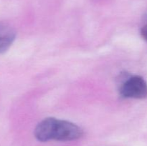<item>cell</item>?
Listing matches in <instances>:
<instances>
[{
    "instance_id": "4",
    "label": "cell",
    "mask_w": 147,
    "mask_h": 146,
    "mask_svg": "<svg viewBox=\"0 0 147 146\" xmlns=\"http://www.w3.org/2000/svg\"><path fill=\"white\" fill-rule=\"evenodd\" d=\"M141 35L143 37L144 40L147 42V24L144 26L141 29Z\"/></svg>"
},
{
    "instance_id": "1",
    "label": "cell",
    "mask_w": 147,
    "mask_h": 146,
    "mask_svg": "<svg viewBox=\"0 0 147 146\" xmlns=\"http://www.w3.org/2000/svg\"><path fill=\"white\" fill-rule=\"evenodd\" d=\"M34 134L36 138L41 142L72 141L80 139L83 136V131L71 122L47 117L36 126Z\"/></svg>"
},
{
    "instance_id": "3",
    "label": "cell",
    "mask_w": 147,
    "mask_h": 146,
    "mask_svg": "<svg viewBox=\"0 0 147 146\" xmlns=\"http://www.w3.org/2000/svg\"><path fill=\"white\" fill-rule=\"evenodd\" d=\"M16 37V32L12 27L0 23V54L9 50Z\"/></svg>"
},
{
    "instance_id": "2",
    "label": "cell",
    "mask_w": 147,
    "mask_h": 146,
    "mask_svg": "<svg viewBox=\"0 0 147 146\" xmlns=\"http://www.w3.org/2000/svg\"><path fill=\"white\" fill-rule=\"evenodd\" d=\"M120 94L125 98H146L147 97L146 82L141 76L129 77L121 87Z\"/></svg>"
}]
</instances>
